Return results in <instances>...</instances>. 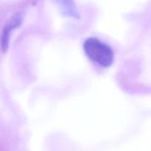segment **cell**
<instances>
[{
	"label": "cell",
	"instance_id": "obj_2",
	"mask_svg": "<svg viewBox=\"0 0 151 151\" xmlns=\"http://www.w3.org/2000/svg\"><path fill=\"white\" fill-rule=\"evenodd\" d=\"M21 22H22L21 16L19 15V13H16V14L13 15L9 19V21L7 22L5 26H4L1 37V49H2V50L4 52H5L7 50V47H8L10 33H11V32L15 28L18 27L19 26V24H21Z\"/></svg>",
	"mask_w": 151,
	"mask_h": 151
},
{
	"label": "cell",
	"instance_id": "obj_1",
	"mask_svg": "<svg viewBox=\"0 0 151 151\" xmlns=\"http://www.w3.org/2000/svg\"><path fill=\"white\" fill-rule=\"evenodd\" d=\"M83 50L90 60L103 67H109L114 60L112 49L96 38H87L83 44Z\"/></svg>",
	"mask_w": 151,
	"mask_h": 151
},
{
	"label": "cell",
	"instance_id": "obj_3",
	"mask_svg": "<svg viewBox=\"0 0 151 151\" xmlns=\"http://www.w3.org/2000/svg\"><path fill=\"white\" fill-rule=\"evenodd\" d=\"M60 7L63 14L73 17H78V12L73 0H52Z\"/></svg>",
	"mask_w": 151,
	"mask_h": 151
}]
</instances>
